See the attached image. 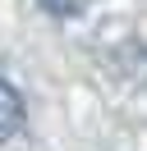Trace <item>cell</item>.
<instances>
[{"label": "cell", "mask_w": 147, "mask_h": 151, "mask_svg": "<svg viewBox=\"0 0 147 151\" xmlns=\"http://www.w3.org/2000/svg\"><path fill=\"white\" fill-rule=\"evenodd\" d=\"M18 128H23V96L14 83L0 78V142H9Z\"/></svg>", "instance_id": "cell-1"}, {"label": "cell", "mask_w": 147, "mask_h": 151, "mask_svg": "<svg viewBox=\"0 0 147 151\" xmlns=\"http://www.w3.org/2000/svg\"><path fill=\"white\" fill-rule=\"evenodd\" d=\"M37 5H41L51 19H69V14H78V9H83V0H37Z\"/></svg>", "instance_id": "cell-2"}]
</instances>
